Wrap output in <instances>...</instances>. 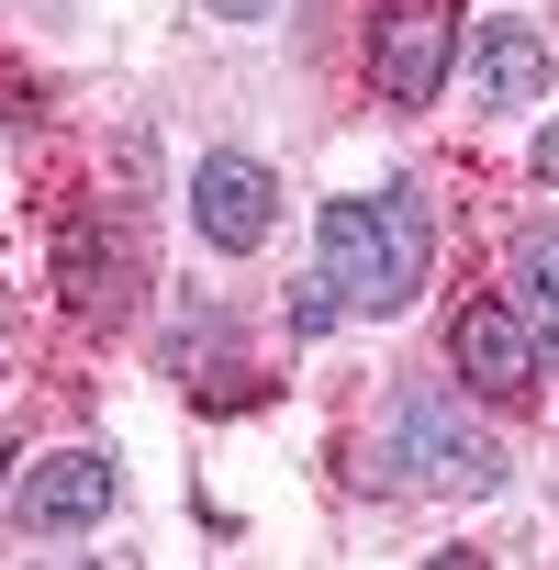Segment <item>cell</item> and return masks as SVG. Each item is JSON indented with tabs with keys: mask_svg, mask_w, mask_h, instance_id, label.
Returning <instances> with one entry per match:
<instances>
[{
	"mask_svg": "<svg viewBox=\"0 0 559 570\" xmlns=\"http://www.w3.org/2000/svg\"><path fill=\"white\" fill-rule=\"evenodd\" d=\"M202 12H224V23H268L280 0H202Z\"/></svg>",
	"mask_w": 559,
	"mask_h": 570,
	"instance_id": "obj_12",
	"label": "cell"
},
{
	"mask_svg": "<svg viewBox=\"0 0 559 570\" xmlns=\"http://www.w3.org/2000/svg\"><path fill=\"white\" fill-rule=\"evenodd\" d=\"M370 79H381V101L425 112L459 79V0H381L370 12Z\"/></svg>",
	"mask_w": 559,
	"mask_h": 570,
	"instance_id": "obj_3",
	"label": "cell"
},
{
	"mask_svg": "<svg viewBox=\"0 0 559 570\" xmlns=\"http://www.w3.org/2000/svg\"><path fill=\"white\" fill-rule=\"evenodd\" d=\"M370 481L381 492H437V503H470L503 481V448L459 414L448 381H403L381 403V436H370Z\"/></svg>",
	"mask_w": 559,
	"mask_h": 570,
	"instance_id": "obj_2",
	"label": "cell"
},
{
	"mask_svg": "<svg viewBox=\"0 0 559 570\" xmlns=\"http://www.w3.org/2000/svg\"><path fill=\"white\" fill-rule=\"evenodd\" d=\"M514 314H526V336H537V370H559V268H526Z\"/></svg>",
	"mask_w": 559,
	"mask_h": 570,
	"instance_id": "obj_9",
	"label": "cell"
},
{
	"mask_svg": "<svg viewBox=\"0 0 559 570\" xmlns=\"http://www.w3.org/2000/svg\"><path fill=\"white\" fill-rule=\"evenodd\" d=\"M448 370H459L481 403H514V392L537 381V336H526V314H514V303H459V325H448Z\"/></svg>",
	"mask_w": 559,
	"mask_h": 570,
	"instance_id": "obj_6",
	"label": "cell"
},
{
	"mask_svg": "<svg viewBox=\"0 0 559 570\" xmlns=\"http://www.w3.org/2000/svg\"><path fill=\"white\" fill-rule=\"evenodd\" d=\"M12 514L35 537H68V525H101L112 514V448H57L12 481Z\"/></svg>",
	"mask_w": 559,
	"mask_h": 570,
	"instance_id": "obj_7",
	"label": "cell"
},
{
	"mask_svg": "<svg viewBox=\"0 0 559 570\" xmlns=\"http://www.w3.org/2000/svg\"><path fill=\"white\" fill-rule=\"evenodd\" d=\"M57 292H68L79 314H101V325H112V314L135 303V246H124V235H101V224H68V235H57Z\"/></svg>",
	"mask_w": 559,
	"mask_h": 570,
	"instance_id": "obj_8",
	"label": "cell"
},
{
	"mask_svg": "<svg viewBox=\"0 0 559 570\" xmlns=\"http://www.w3.org/2000/svg\"><path fill=\"white\" fill-rule=\"evenodd\" d=\"M292 325H303V336L347 325V303H336V279H325V268H303V292H292Z\"/></svg>",
	"mask_w": 559,
	"mask_h": 570,
	"instance_id": "obj_10",
	"label": "cell"
},
{
	"mask_svg": "<svg viewBox=\"0 0 559 570\" xmlns=\"http://www.w3.org/2000/svg\"><path fill=\"white\" fill-rule=\"evenodd\" d=\"M314 268L336 279V303L370 314V325L414 314L425 268H437V213H425V190H414V179H381V190L325 202V224H314Z\"/></svg>",
	"mask_w": 559,
	"mask_h": 570,
	"instance_id": "obj_1",
	"label": "cell"
},
{
	"mask_svg": "<svg viewBox=\"0 0 559 570\" xmlns=\"http://www.w3.org/2000/svg\"><path fill=\"white\" fill-rule=\"evenodd\" d=\"M190 224H202V246H224V257H257V246H268V224H280V179H268L257 157L213 146V157L190 168Z\"/></svg>",
	"mask_w": 559,
	"mask_h": 570,
	"instance_id": "obj_5",
	"label": "cell"
},
{
	"mask_svg": "<svg viewBox=\"0 0 559 570\" xmlns=\"http://www.w3.org/2000/svg\"><path fill=\"white\" fill-rule=\"evenodd\" d=\"M537 179H548V190H559V112H548V124H537Z\"/></svg>",
	"mask_w": 559,
	"mask_h": 570,
	"instance_id": "obj_11",
	"label": "cell"
},
{
	"mask_svg": "<svg viewBox=\"0 0 559 570\" xmlns=\"http://www.w3.org/2000/svg\"><path fill=\"white\" fill-rule=\"evenodd\" d=\"M459 90H470L481 112H537V101H548V35H537L526 12H481L470 46H459Z\"/></svg>",
	"mask_w": 559,
	"mask_h": 570,
	"instance_id": "obj_4",
	"label": "cell"
}]
</instances>
